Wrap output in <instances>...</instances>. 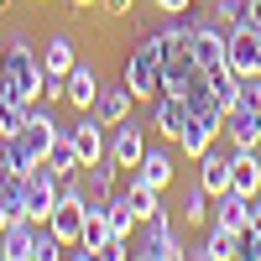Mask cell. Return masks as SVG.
<instances>
[{
	"instance_id": "6da1fadb",
	"label": "cell",
	"mask_w": 261,
	"mask_h": 261,
	"mask_svg": "<svg viewBox=\"0 0 261 261\" xmlns=\"http://www.w3.org/2000/svg\"><path fill=\"white\" fill-rule=\"evenodd\" d=\"M0 94H16L37 105L42 99V53L32 47L27 37H6V58H0Z\"/></svg>"
},
{
	"instance_id": "7a4b0ae2",
	"label": "cell",
	"mask_w": 261,
	"mask_h": 261,
	"mask_svg": "<svg viewBox=\"0 0 261 261\" xmlns=\"http://www.w3.org/2000/svg\"><path fill=\"white\" fill-rule=\"evenodd\" d=\"M125 89L136 99H157L162 94V42H157V32L136 37V47L125 58Z\"/></svg>"
},
{
	"instance_id": "3957f363",
	"label": "cell",
	"mask_w": 261,
	"mask_h": 261,
	"mask_svg": "<svg viewBox=\"0 0 261 261\" xmlns=\"http://www.w3.org/2000/svg\"><path fill=\"white\" fill-rule=\"evenodd\" d=\"M130 256H141V261H183L188 256V246L178 241V230H172V220H167V209H157L151 220H141V246Z\"/></svg>"
},
{
	"instance_id": "277c9868",
	"label": "cell",
	"mask_w": 261,
	"mask_h": 261,
	"mask_svg": "<svg viewBox=\"0 0 261 261\" xmlns=\"http://www.w3.org/2000/svg\"><path fill=\"white\" fill-rule=\"evenodd\" d=\"M53 209H58V172H53L47 162H37L27 178H21V214L42 225Z\"/></svg>"
},
{
	"instance_id": "5b68a950",
	"label": "cell",
	"mask_w": 261,
	"mask_h": 261,
	"mask_svg": "<svg viewBox=\"0 0 261 261\" xmlns=\"http://www.w3.org/2000/svg\"><path fill=\"white\" fill-rule=\"evenodd\" d=\"M63 136V125H58V115H53V105L47 99H37L32 105V115H27V125L16 130V141H21V151H27L32 162H42L53 151V141Z\"/></svg>"
},
{
	"instance_id": "8992f818",
	"label": "cell",
	"mask_w": 261,
	"mask_h": 261,
	"mask_svg": "<svg viewBox=\"0 0 261 261\" xmlns=\"http://www.w3.org/2000/svg\"><path fill=\"white\" fill-rule=\"evenodd\" d=\"M225 63L235 73H261V32L251 27V21L225 27Z\"/></svg>"
},
{
	"instance_id": "52a82bcc",
	"label": "cell",
	"mask_w": 261,
	"mask_h": 261,
	"mask_svg": "<svg viewBox=\"0 0 261 261\" xmlns=\"http://www.w3.org/2000/svg\"><path fill=\"white\" fill-rule=\"evenodd\" d=\"M220 136H225V120H214V115H199V110H193V115H188V125H183V136L172 141V146H178L188 162H199V157H204V151L220 141Z\"/></svg>"
},
{
	"instance_id": "ba28073f",
	"label": "cell",
	"mask_w": 261,
	"mask_h": 261,
	"mask_svg": "<svg viewBox=\"0 0 261 261\" xmlns=\"http://www.w3.org/2000/svg\"><path fill=\"white\" fill-rule=\"evenodd\" d=\"M63 136L73 141V151H79V162H84V167L99 162L105 151H110V141H105V125H99L94 115H84V120H73V125H63Z\"/></svg>"
},
{
	"instance_id": "9c48e42d",
	"label": "cell",
	"mask_w": 261,
	"mask_h": 261,
	"mask_svg": "<svg viewBox=\"0 0 261 261\" xmlns=\"http://www.w3.org/2000/svg\"><path fill=\"white\" fill-rule=\"evenodd\" d=\"M130 105H136V94L125 89V79H120V84H99V94H94V105H89V115H94L99 125H120V120L130 115Z\"/></svg>"
},
{
	"instance_id": "30bf717a",
	"label": "cell",
	"mask_w": 261,
	"mask_h": 261,
	"mask_svg": "<svg viewBox=\"0 0 261 261\" xmlns=\"http://www.w3.org/2000/svg\"><path fill=\"white\" fill-rule=\"evenodd\" d=\"M115 172H120V162L110 157V151L84 167V204H89V209H105V199L115 193Z\"/></svg>"
},
{
	"instance_id": "8fae6325",
	"label": "cell",
	"mask_w": 261,
	"mask_h": 261,
	"mask_svg": "<svg viewBox=\"0 0 261 261\" xmlns=\"http://www.w3.org/2000/svg\"><path fill=\"white\" fill-rule=\"evenodd\" d=\"M230 188L246 193V199L261 193V157H256V146H230Z\"/></svg>"
},
{
	"instance_id": "7c38bea8",
	"label": "cell",
	"mask_w": 261,
	"mask_h": 261,
	"mask_svg": "<svg viewBox=\"0 0 261 261\" xmlns=\"http://www.w3.org/2000/svg\"><path fill=\"white\" fill-rule=\"evenodd\" d=\"M84 220H89V204H84V199H58V209L47 214V225H53V235L63 246H79Z\"/></svg>"
},
{
	"instance_id": "4fadbf2b",
	"label": "cell",
	"mask_w": 261,
	"mask_h": 261,
	"mask_svg": "<svg viewBox=\"0 0 261 261\" xmlns=\"http://www.w3.org/2000/svg\"><path fill=\"white\" fill-rule=\"evenodd\" d=\"M188 115H193V110H188V99L162 89V94H157V110H151V125H157V136L178 141V136H183V125H188Z\"/></svg>"
},
{
	"instance_id": "5bb4252c",
	"label": "cell",
	"mask_w": 261,
	"mask_h": 261,
	"mask_svg": "<svg viewBox=\"0 0 261 261\" xmlns=\"http://www.w3.org/2000/svg\"><path fill=\"white\" fill-rule=\"evenodd\" d=\"M0 246H6V261H37V220H11L0 230Z\"/></svg>"
},
{
	"instance_id": "9a60e30c",
	"label": "cell",
	"mask_w": 261,
	"mask_h": 261,
	"mask_svg": "<svg viewBox=\"0 0 261 261\" xmlns=\"http://www.w3.org/2000/svg\"><path fill=\"white\" fill-rule=\"evenodd\" d=\"M110 157H115L120 167H136V162L146 157V130H141V125H130V115L115 125V136H110Z\"/></svg>"
},
{
	"instance_id": "2e32d148",
	"label": "cell",
	"mask_w": 261,
	"mask_h": 261,
	"mask_svg": "<svg viewBox=\"0 0 261 261\" xmlns=\"http://www.w3.org/2000/svg\"><path fill=\"white\" fill-rule=\"evenodd\" d=\"M214 225H225V230L241 235V230L251 225V199H246V193H235V188L214 193Z\"/></svg>"
},
{
	"instance_id": "e0dca14e",
	"label": "cell",
	"mask_w": 261,
	"mask_h": 261,
	"mask_svg": "<svg viewBox=\"0 0 261 261\" xmlns=\"http://www.w3.org/2000/svg\"><path fill=\"white\" fill-rule=\"evenodd\" d=\"M199 183H204L209 193H225V188H230V146L214 141L204 157H199Z\"/></svg>"
},
{
	"instance_id": "ac0fdd59",
	"label": "cell",
	"mask_w": 261,
	"mask_h": 261,
	"mask_svg": "<svg viewBox=\"0 0 261 261\" xmlns=\"http://www.w3.org/2000/svg\"><path fill=\"white\" fill-rule=\"evenodd\" d=\"M225 136H230V146H261V115L230 105L225 110Z\"/></svg>"
},
{
	"instance_id": "d6986e66",
	"label": "cell",
	"mask_w": 261,
	"mask_h": 261,
	"mask_svg": "<svg viewBox=\"0 0 261 261\" xmlns=\"http://www.w3.org/2000/svg\"><path fill=\"white\" fill-rule=\"evenodd\" d=\"M99 94V73H94V63H73L68 68V105L73 110H89Z\"/></svg>"
},
{
	"instance_id": "ffe728a7",
	"label": "cell",
	"mask_w": 261,
	"mask_h": 261,
	"mask_svg": "<svg viewBox=\"0 0 261 261\" xmlns=\"http://www.w3.org/2000/svg\"><path fill=\"white\" fill-rule=\"evenodd\" d=\"M79 63V47H73V32H53L47 47H42V68L47 73H68Z\"/></svg>"
},
{
	"instance_id": "44dd1931",
	"label": "cell",
	"mask_w": 261,
	"mask_h": 261,
	"mask_svg": "<svg viewBox=\"0 0 261 261\" xmlns=\"http://www.w3.org/2000/svg\"><path fill=\"white\" fill-rule=\"evenodd\" d=\"M130 172L146 178L151 188H167V183H172V151H167V146H146V157L130 167Z\"/></svg>"
},
{
	"instance_id": "7402d4cb",
	"label": "cell",
	"mask_w": 261,
	"mask_h": 261,
	"mask_svg": "<svg viewBox=\"0 0 261 261\" xmlns=\"http://www.w3.org/2000/svg\"><path fill=\"white\" fill-rule=\"evenodd\" d=\"M188 256H204V261H230V256H241V235L225 230V225H214L209 230V241L204 246H193Z\"/></svg>"
},
{
	"instance_id": "603a6c76",
	"label": "cell",
	"mask_w": 261,
	"mask_h": 261,
	"mask_svg": "<svg viewBox=\"0 0 261 261\" xmlns=\"http://www.w3.org/2000/svg\"><path fill=\"white\" fill-rule=\"evenodd\" d=\"M125 204L136 209V220H151V214L162 209V188H151L146 178H136V172H130V188H125Z\"/></svg>"
},
{
	"instance_id": "cb8c5ba5",
	"label": "cell",
	"mask_w": 261,
	"mask_h": 261,
	"mask_svg": "<svg viewBox=\"0 0 261 261\" xmlns=\"http://www.w3.org/2000/svg\"><path fill=\"white\" fill-rule=\"evenodd\" d=\"M105 220H110V235H115V241H130V230L141 225L136 209L125 204V193H110V199H105Z\"/></svg>"
},
{
	"instance_id": "d4e9b609",
	"label": "cell",
	"mask_w": 261,
	"mask_h": 261,
	"mask_svg": "<svg viewBox=\"0 0 261 261\" xmlns=\"http://www.w3.org/2000/svg\"><path fill=\"white\" fill-rule=\"evenodd\" d=\"M110 241H115V235H110V220H105V209H89V220H84V235H79V246L89 251V256H99Z\"/></svg>"
},
{
	"instance_id": "484cf974",
	"label": "cell",
	"mask_w": 261,
	"mask_h": 261,
	"mask_svg": "<svg viewBox=\"0 0 261 261\" xmlns=\"http://www.w3.org/2000/svg\"><path fill=\"white\" fill-rule=\"evenodd\" d=\"M42 162H47L58 178H68V172H84V162H79V151H73V141H68V136H58V141H53V151H47Z\"/></svg>"
},
{
	"instance_id": "4316f807",
	"label": "cell",
	"mask_w": 261,
	"mask_h": 261,
	"mask_svg": "<svg viewBox=\"0 0 261 261\" xmlns=\"http://www.w3.org/2000/svg\"><path fill=\"white\" fill-rule=\"evenodd\" d=\"M27 115H32V105H27V99L0 94V136H16V130L27 125Z\"/></svg>"
},
{
	"instance_id": "83f0119b",
	"label": "cell",
	"mask_w": 261,
	"mask_h": 261,
	"mask_svg": "<svg viewBox=\"0 0 261 261\" xmlns=\"http://www.w3.org/2000/svg\"><path fill=\"white\" fill-rule=\"evenodd\" d=\"M209 199H214V193H209L204 183H193V188L183 193V204H178L183 220H188V225H204V220H209Z\"/></svg>"
},
{
	"instance_id": "f1b7e54d",
	"label": "cell",
	"mask_w": 261,
	"mask_h": 261,
	"mask_svg": "<svg viewBox=\"0 0 261 261\" xmlns=\"http://www.w3.org/2000/svg\"><path fill=\"white\" fill-rule=\"evenodd\" d=\"M11 220H21V188H11V193H0V230H6Z\"/></svg>"
},
{
	"instance_id": "f546056e",
	"label": "cell",
	"mask_w": 261,
	"mask_h": 261,
	"mask_svg": "<svg viewBox=\"0 0 261 261\" xmlns=\"http://www.w3.org/2000/svg\"><path fill=\"white\" fill-rule=\"evenodd\" d=\"M214 16L225 27H235V21H246V0H214Z\"/></svg>"
},
{
	"instance_id": "4dcf8cb0",
	"label": "cell",
	"mask_w": 261,
	"mask_h": 261,
	"mask_svg": "<svg viewBox=\"0 0 261 261\" xmlns=\"http://www.w3.org/2000/svg\"><path fill=\"white\" fill-rule=\"evenodd\" d=\"M241 256H246V261H261V235L241 230Z\"/></svg>"
},
{
	"instance_id": "1f68e13d",
	"label": "cell",
	"mask_w": 261,
	"mask_h": 261,
	"mask_svg": "<svg viewBox=\"0 0 261 261\" xmlns=\"http://www.w3.org/2000/svg\"><path fill=\"white\" fill-rule=\"evenodd\" d=\"M151 6H157L162 16H188V11H193V0H151Z\"/></svg>"
},
{
	"instance_id": "d6a6232c",
	"label": "cell",
	"mask_w": 261,
	"mask_h": 261,
	"mask_svg": "<svg viewBox=\"0 0 261 261\" xmlns=\"http://www.w3.org/2000/svg\"><path fill=\"white\" fill-rule=\"evenodd\" d=\"M246 21H251V27L261 32V0H246Z\"/></svg>"
},
{
	"instance_id": "836d02e7",
	"label": "cell",
	"mask_w": 261,
	"mask_h": 261,
	"mask_svg": "<svg viewBox=\"0 0 261 261\" xmlns=\"http://www.w3.org/2000/svg\"><path fill=\"white\" fill-rule=\"evenodd\" d=\"M105 11H110V16H125V11H130V0H105Z\"/></svg>"
},
{
	"instance_id": "e575fe53",
	"label": "cell",
	"mask_w": 261,
	"mask_h": 261,
	"mask_svg": "<svg viewBox=\"0 0 261 261\" xmlns=\"http://www.w3.org/2000/svg\"><path fill=\"white\" fill-rule=\"evenodd\" d=\"M6 6H11V0H0V11H6Z\"/></svg>"
},
{
	"instance_id": "d590c367",
	"label": "cell",
	"mask_w": 261,
	"mask_h": 261,
	"mask_svg": "<svg viewBox=\"0 0 261 261\" xmlns=\"http://www.w3.org/2000/svg\"><path fill=\"white\" fill-rule=\"evenodd\" d=\"M0 261H6V246H0Z\"/></svg>"
},
{
	"instance_id": "8d00e7d4",
	"label": "cell",
	"mask_w": 261,
	"mask_h": 261,
	"mask_svg": "<svg viewBox=\"0 0 261 261\" xmlns=\"http://www.w3.org/2000/svg\"><path fill=\"white\" fill-rule=\"evenodd\" d=\"M256 199H261V193H256Z\"/></svg>"
},
{
	"instance_id": "74e56055",
	"label": "cell",
	"mask_w": 261,
	"mask_h": 261,
	"mask_svg": "<svg viewBox=\"0 0 261 261\" xmlns=\"http://www.w3.org/2000/svg\"><path fill=\"white\" fill-rule=\"evenodd\" d=\"M37 6H42V0H37Z\"/></svg>"
}]
</instances>
